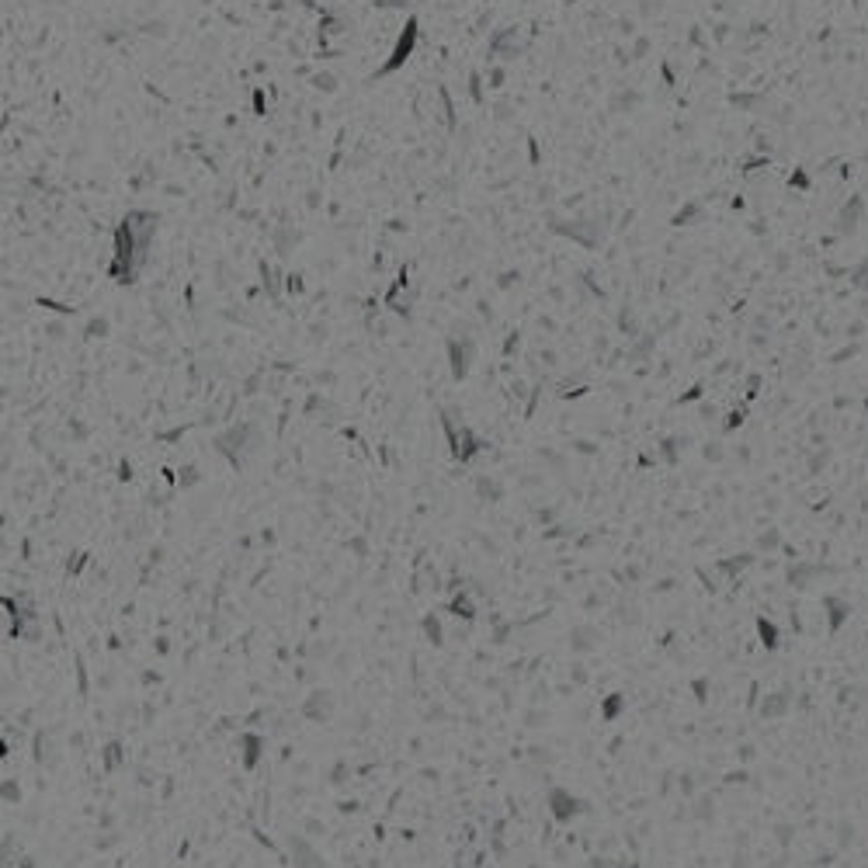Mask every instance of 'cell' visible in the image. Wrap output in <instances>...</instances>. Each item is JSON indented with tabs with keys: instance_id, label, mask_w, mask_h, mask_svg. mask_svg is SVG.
<instances>
[{
	"instance_id": "obj_5",
	"label": "cell",
	"mask_w": 868,
	"mask_h": 868,
	"mask_svg": "<svg viewBox=\"0 0 868 868\" xmlns=\"http://www.w3.org/2000/svg\"><path fill=\"white\" fill-rule=\"evenodd\" d=\"M452 608H455V615H466V618H473V615H476V611H473V604H469L466 597H455V601H452Z\"/></svg>"
},
{
	"instance_id": "obj_2",
	"label": "cell",
	"mask_w": 868,
	"mask_h": 868,
	"mask_svg": "<svg viewBox=\"0 0 868 868\" xmlns=\"http://www.w3.org/2000/svg\"><path fill=\"white\" fill-rule=\"evenodd\" d=\"M553 813H556L560 820L574 816V813H577V799L567 796V792H553Z\"/></svg>"
},
{
	"instance_id": "obj_1",
	"label": "cell",
	"mask_w": 868,
	"mask_h": 868,
	"mask_svg": "<svg viewBox=\"0 0 868 868\" xmlns=\"http://www.w3.org/2000/svg\"><path fill=\"white\" fill-rule=\"evenodd\" d=\"M862 219H865V198H862V195H855V198L841 209V216H837V230H841V233H855Z\"/></svg>"
},
{
	"instance_id": "obj_4",
	"label": "cell",
	"mask_w": 868,
	"mask_h": 868,
	"mask_svg": "<svg viewBox=\"0 0 868 868\" xmlns=\"http://www.w3.org/2000/svg\"><path fill=\"white\" fill-rule=\"evenodd\" d=\"M244 747H247V764H258V747H261V740H258V736H244Z\"/></svg>"
},
{
	"instance_id": "obj_7",
	"label": "cell",
	"mask_w": 868,
	"mask_h": 868,
	"mask_svg": "<svg viewBox=\"0 0 868 868\" xmlns=\"http://www.w3.org/2000/svg\"><path fill=\"white\" fill-rule=\"evenodd\" d=\"M855 3H862V0H855Z\"/></svg>"
},
{
	"instance_id": "obj_3",
	"label": "cell",
	"mask_w": 868,
	"mask_h": 868,
	"mask_svg": "<svg viewBox=\"0 0 868 868\" xmlns=\"http://www.w3.org/2000/svg\"><path fill=\"white\" fill-rule=\"evenodd\" d=\"M326 709H330V695H326V691H316L313 702L306 705V712H309V716H319V719L326 716Z\"/></svg>"
},
{
	"instance_id": "obj_6",
	"label": "cell",
	"mask_w": 868,
	"mask_h": 868,
	"mask_svg": "<svg viewBox=\"0 0 868 868\" xmlns=\"http://www.w3.org/2000/svg\"><path fill=\"white\" fill-rule=\"evenodd\" d=\"M424 629H427L431 642H441V625H438V618H427V622H424Z\"/></svg>"
}]
</instances>
